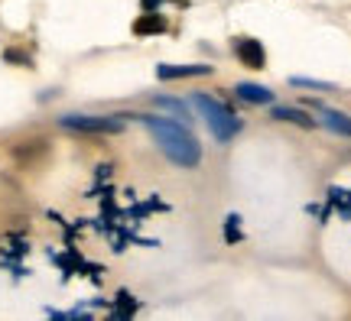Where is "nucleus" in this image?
<instances>
[{
	"label": "nucleus",
	"instance_id": "nucleus-3",
	"mask_svg": "<svg viewBox=\"0 0 351 321\" xmlns=\"http://www.w3.org/2000/svg\"><path fill=\"white\" fill-rule=\"evenodd\" d=\"M49 140L46 136H29V140H20L10 146V159L20 166V169H39L43 162L49 159Z\"/></svg>",
	"mask_w": 351,
	"mask_h": 321
},
{
	"label": "nucleus",
	"instance_id": "nucleus-7",
	"mask_svg": "<svg viewBox=\"0 0 351 321\" xmlns=\"http://www.w3.org/2000/svg\"><path fill=\"white\" fill-rule=\"evenodd\" d=\"M156 75L169 81V78H195V75H212V65H160Z\"/></svg>",
	"mask_w": 351,
	"mask_h": 321
},
{
	"label": "nucleus",
	"instance_id": "nucleus-8",
	"mask_svg": "<svg viewBox=\"0 0 351 321\" xmlns=\"http://www.w3.org/2000/svg\"><path fill=\"white\" fill-rule=\"evenodd\" d=\"M270 117H274V120H289V124L302 127V130H313V127H315L313 117H309L306 111H296V107H274V111H270Z\"/></svg>",
	"mask_w": 351,
	"mask_h": 321
},
{
	"label": "nucleus",
	"instance_id": "nucleus-10",
	"mask_svg": "<svg viewBox=\"0 0 351 321\" xmlns=\"http://www.w3.org/2000/svg\"><path fill=\"white\" fill-rule=\"evenodd\" d=\"M322 124L341 136H351V117L341 111H322Z\"/></svg>",
	"mask_w": 351,
	"mask_h": 321
},
{
	"label": "nucleus",
	"instance_id": "nucleus-13",
	"mask_svg": "<svg viewBox=\"0 0 351 321\" xmlns=\"http://www.w3.org/2000/svg\"><path fill=\"white\" fill-rule=\"evenodd\" d=\"M293 85H302V88H328L326 81H313V78H293Z\"/></svg>",
	"mask_w": 351,
	"mask_h": 321
},
{
	"label": "nucleus",
	"instance_id": "nucleus-9",
	"mask_svg": "<svg viewBox=\"0 0 351 321\" xmlns=\"http://www.w3.org/2000/svg\"><path fill=\"white\" fill-rule=\"evenodd\" d=\"M238 98L241 101H251V104H270V101H274V91H267L263 85L241 81V85H238Z\"/></svg>",
	"mask_w": 351,
	"mask_h": 321
},
{
	"label": "nucleus",
	"instance_id": "nucleus-2",
	"mask_svg": "<svg viewBox=\"0 0 351 321\" xmlns=\"http://www.w3.org/2000/svg\"><path fill=\"white\" fill-rule=\"evenodd\" d=\"M195 107H199V114L205 117V124H208V130L215 133V140L228 143V140H231V136L241 130V120L231 111H228L221 101L208 98V94H195Z\"/></svg>",
	"mask_w": 351,
	"mask_h": 321
},
{
	"label": "nucleus",
	"instance_id": "nucleus-6",
	"mask_svg": "<svg viewBox=\"0 0 351 321\" xmlns=\"http://www.w3.org/2000/svg\"><path fill=\"white\" fill-rule=\"evenodd\" d=\"M169 23H166V16H160L156 10H143V16L134 20V33L137 36H153V33H166Z\"/></svg>",
	"mask_w": 351,
	"mask_h": 321
},
{
	"label": "nucleus",
	"instance_id": "nucleus-4",
	"mask_svg": "<svg viewBox=\"0 0 351 321\" xmlns=\"http://www.w3.org/2000/svg\"><path fill=\"white\" fill-rule=\"evenodd\" d=\"M59 124L75 133H121L124 130L121 117H91V114H65Z\"/></svg>",
	"mask_w": 351,
	"mask_h": 321
},
{
	"label": "nucleus",
	"instance_id": "nucleus-1",
	"mask_svg": "<svg viewBox=\"0 0 351 321\" xmlns=\"http://www.w3.org/2000/svg\"><path fill=\"white\" fill-rule=\"evenodd\" d=\"M140 120L147 124V130L153 133V140L160 143V149H163L173 162L186 166V169H192V166H199L202 162L199 140L189 133L186 124H179V120H166V117H140Z\"/></svg>",
	"mask_w": 351,
	"mask_h": 321
},
{
	"label": "nucleus",
	"instance_id": "nucleus-11",
	"mask_svg": "<svg viewBox=\"0 0 351 321\" xmlns=\"http://www.w3.org/2000/svg\"><path fill=\"white\" fill-rule=\"evenodd\" d=\"M156 104H160V107H166V111H173V114H176V120H179V124H189V120H192L182 101H176V98H163V94H160V98H156Z\"/></svg>",
	"mask_w": 351,
	"mask_h": 321
},
{
	"label": "nucleus",
	"instance_id": "nucleus-12",
	"mask_svg": "<svg viewBox=\"0 0 351 321\" xmlns=\"http://www.w3.org/2000/svg\"><path fill=\"white\" fill-rule=\"evenodd\" d=\"M3 59H7V62H16V65H33V59H29L26 52H20V49H7L3 52Z\"/></svg>",
	"mask_w": 351,
	"mask_h": 321
},
{
	"label": "nucleus",
	"instance_id": "nucleus-14",
	"mask_svg": "<svg viewBox=\"0 0 351 321\" xmlns=\"http://www.w3.org/2000/svg\"><path fill=\"white\" fill-rule=\"evenodd\" d=\"M160 3H163V0H140L143 10H160Z\"/></svg>",
	"mask_w": 351,
	"mask_h": 321
},
{
	"label": "nucleus",
	"instance_id": "nucleus-5",
	"mask_svg": "<svg viewBox=\"0 0 351 321\" xmlns=\"http://www.w3.org/2000/svg\"><path fill=\"white\" fill-rule=\"evenodd\" d=\"M234 55L241 59V65H247V68H257L261 72L263 65H267V52L257 39H234Z\"/></svg>",
	"mask_w": 351,
	"mask_h": 321
}]
</instances>
